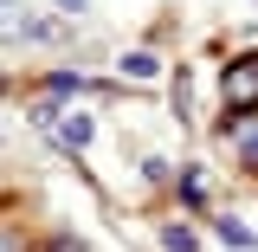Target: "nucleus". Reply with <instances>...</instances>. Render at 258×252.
Listing matches in <instances>:
<instances>
[{
	"instance_id": "obj_1",
	"label": "nucleus",
	"mask_w": 258,
	"mask_h": 252,
	"mask_svg": "<svg viewBox=\"0 0 258 252\" xmlns=\"http://www.w3.org/2000/svg\"><path fill=\"white\" fill-rule=\"evenodd\" d=\"M220 91H226V104H258V52H252V59H232V65H226Z\"/></svg>"
},
{
	"instance_id": "obj_2",
	"label": "nucleus",
	"mask_w": 258,
	"mask_h": 252,
	"mask_svg": "<svg viewBox=\"0 0 258 252\" xmlns=\"http://www.w3.org/2000/svg\"><path fill=\"white\" fill-rule=\"evenodd\" d=\"M58 142H71V149H84V142H91V117H84V110H58Z\"/></svg>"
},
{
	"instance_id": "obj_3",
	"label": "nucleus",
	"mask_w": 258,
	"mask_h": 252,
	"mask_svg": "<svg viewBox=\"0 0 258 252\" xmlns=\"http://www.w3.org/2000/svg\"><path fill=\"white\" fill-rule=\"evenodd\" d=\"M220 239H226V246H239V252H252V226H239V220H220Z\"/></svg>"
},
{
	"instance_id": "obj_4",
	"label": "nucleus",
	"mask_w": 258,
	"mask_h": 252,
	"mask_svg": "<svg viewBox=\"0 0 258 252\" xmlns=\"http://www.w3.org/2000/svg\"><path fill=\"white\" fill-rule=\"evenodd\" d=\"M161 246H168V252H194V233H187V226H161Z\"/></svg>"
},
{
	"instance_id": "obj_5",
	"label": "nucleus",
	"mask_w": 258,
	"mask_h": 252,
	"mask_svg": "<svg viewBox=\"0 0 258 252\" xmlns=\"http://www.w3.org/2000/svg\"><path fill=\"white\" fill-rule=\"evenodd\" d=\"M239 156L258 168V123H239Z\"/></svg>"
},
{
	"instance_id": "obj_6",
	"label": "nucleus",
	"mask_w": 258,
	"mask_h": 252,
	"mask_svg": "<svg viewBox=\"0 0 258 252\" xmlns=\"http://www.w3.org/2000/svg\"><path fill=\"white\" fill-rule=\"evenodd\" d=\"M123 71H129V78H155V59H149V52H129Z\"/></svg>"
},
{
	"instance_id": "obj_7",
	"label": "nucleus",
	"mask_w": 258,
	"mask_h": 252,
	"mask_svg": "<svg viewBox=\"0 0 258 252\" xmlns=\"http://www.w3.org/2000/svg\"><path fill=\"white\" fill-rule=\"evenodd\" d=\"M0 252H26V246H20V233H7V226H0Z\"/></svg>"
},
{
	"instance_id": "obj_8",
	"label": "nucleus",
	"mask_w": 258,
	"mask_h": 252,
	"mask_svg": "<svg viewBox=\"0 0 258 252\" xmlns=\"http://www.w3.org/2000/svg\"><path fill=\"white\" fill-rule=\"evenodd\" d=\"M13 13H26V0H0V20H13Z\"/></svg>"
},
{
	"instance_id": "obj_9",
	"label": "nucleus",
	"mask_w": 258,
	"mask_h": 252,
	"mask_svg": "<svg viewBox=\"0 0 258 252\" xmlns=\"http://www.w3.org/2000/svg\"><path fill=\"white\" fill-rule=\"evenodd\" d=\"M58 7H64V13H84V0H58Z\"/></svg>"
}]
</instances>
